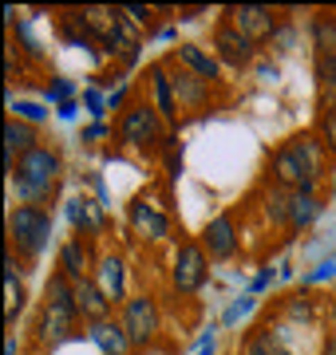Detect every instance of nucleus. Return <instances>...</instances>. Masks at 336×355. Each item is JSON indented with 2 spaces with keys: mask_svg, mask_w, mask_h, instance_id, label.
<instances>
[{
  "mask_svg": "<svg viewBox=\"0 0 336 355\" xmlns=\"http://www.w3.org/2000/svg\"><path fill=\"white\" fill-rule=\"evenodd\" d=\"M91 268H95V257H91V245L83 237H72V241L60 245L56 272H64L72 284H79V280H91Z\"/></svg>",
  "mask_w": 336,
  "mask_h": 355,
  "instance_id": "obj_10",
  "label": "nucleus"
},
{
  "mask_svg": "<svg viewBox=\"0 0 336 355\" xmlns=\"http://www.w3.org/2000/svg\"><path fill=\"white\" fill-rule=\"evenodd\" d=\"M52 237V214L48 209H40V205H16L12 214H8V241H12V253L28 257V261H36L44 253V245Z\"/></svg>",
  "mask_w": 336,
  "mask_h": 355,
  "instance_id": "obj_2",
  "label": "nucleus"
},
{
  "mask_svg": "<svg viewBox=\"0 0 336 355\" xmlns=\"http://www.w3.org/2000/svg\"><path fill=\"white\" fill-rule=\"evenodd\" d=\"M32 146H40L36 127H28V123H20V119H8V123H4V162H8V174H12L16 162H20Z\"/></svg>",
  "mask_w": 336,
  "mask_h": 355,
  "instance_id": "obj_13",
  "label": "nucleus"
},
{
  "mask_svg": "<svg viewBox=\"0 0 336 355\" xmlns=\"http://www.w3.org/2000/svg\"><path fill=\"white\" fill-rule=\"evenodd\" d=\"M317 76L324 87H336V55H317Z\"/></svg>",
  "mask_w": 336,
  "mask_h": 355,
  "instance_id": "obj_25",
  "label": "nucleus"
},
{
  "mask_svg": "<svg viewBox=\"0 0 336 355\" xmlns=\"http://www.w3.org/2000/svg\"><path fill=\"white\" fill-rule=\"evenodd\" d=\"M174 60H178L186 71H194V76H202L206 83H214V79H221V60L218 55H210V51H202L198 44H178V51H174Z\"/></svg>",
  "mask_w": 336,
  "mask_h": 355,
  "instance_id": "obj_15",
  "label": "nucleus"
},
{
  "mask_svg": "<svg viewBox=\"0 0 336 355\" xmlns=\"http://www.w3.org/2000/svg\"><path fill=\"white\" fill-rule=\"evenodd\" d=\"M72 221H76L79 229H99V214H95V202H72Z\"/></svg>",
  "mask_w": 336,
  "mask_h": 355,
  "instance_id": "obj_22",
  "label": "nucleus"
},
{
  "mask_svg": "<svg viewBox=\"0 0 336 355\" xmlns=\"http://www.w3.org/2000/svg\"><path fill=\"white\" fill-rule=\"evenodd\" d=\"M111 300H107V292L95 284V277L91 280H79L76 284V312L79 320H87V324H99V320H111Z\"/></svg>",
  "mask_w": 336,
  "mask_h": 355,
  "instance_id": "obj_11",
  "label": "nucleus"
},
{
  "mask_svg": "<svg viewBox=\"0 0 336 355\" xmlns=\"http://www.w3.org/2000/svg\"><path fill=\"white\" fill-rule=\"evenodd\" d=\"M123 328H127L131 343L135 347H146V343L155 340L158 331V304L142 292V296H131L127 304H123Z\"/></svg>",
  "mask_w": 336,
  "mask_h": 355,
  "instance_id": "obj_7",
  "label": "nucleus"
},
{
  "mask_svg": "<svg viewBox=\"0 0 336 355\" xmlns=\"http://www.w3.org/2000/svg\"><path fill=\"white\" fill-rule=\"evenodd\" d=\"M151 91H155V103H158L162 123H174V119H178V99H174V87H170V76H167V67L162 64L151 67Z\"/></svg>",
  "mask_w": 336,
  "mask_h": 355,
  "instance_id": "obj_17",
  "label": "nucleus"
},
{
  "mask_svg": "<svg viewBox=\"0 0 336 355\" xmlns=\"http://www.w3.org/2000/svg\"><path fill=\"white\" fill-rule=\"evenodd\" d=\"M206 272H210V257H206V249H202V241L178 245L174 268H170V284H174V292H198L202 284H206Z\"/></svg>",
  "mask_w": 336,
  "mask_h": 355,
  "instance_id": "obj_5",
  "label": "nucleus"
},
{
  "mask_svg": "<svg viewBox=\"0 0 336 355\" xmlns=\"http://www.w3.org/2000/svg\"><path fill=\"white\" fill-rule=\"evenodd\" d=\"M312 44H317V55H336V20L321 16L312 24Z\"/></svg>",
  "mask_w": 336,
  "mask_h": 355,
  "instance_id": "obj_20",
  "label": "nucleus"
},
{
  "mask_svg": "<svg viewBox=\"0 0 336 355\" xmlns=\"http://www.w3.org/2000/svg\"><path fill=\"white\" fill-rule=\"evenodd\" d=\"M246 355H289V352H285L277 340H269V336H258V340L246 347Z\"/></svg>",
  "mask_w": 336,
  "mask_h": 355,
  "instance_id": "obj_24",
  "label": "nucleus"
},
{
  "mask_svg": "<svg viewBox=\"0 0 336 355\" xmlns=\"http://www.w3.org/2000/svg\"><path fill=\"white\" fill-rule=\"evenodd\" d=\"M158 135H162V114L151 103H131L127 111H123V119H119V139L127 142V146H135V150L155 146Z\"/></svg>",
  "mask_w": 336,
  "mask_h": 355,
  "instance_id": "obj_4",
  "label": "nucleus"
},
{
  "mask_svg": "<svg viewBox=\"0 0 336 355\" xmlns=\"http://www.w3.org/2000/svg\"><path fill=\"white\" fill-rule=\"evenodd\" d=\"M214 55H218L226 67H249L253 60H258V40H249L246 32H237V28L230 24V20H221L218 28H214Z\"/></svg>",
  "mask_w": 336,
  "mask_h": 355,
  "instance_id": "obj_6",
  "label": "nucleus"
},
{
  "mask_svg": "<svg viewBox=\"0 0 336 355\" xmlns=\"http://www.w3.org/2000/svg\"><path fill=\"white\" fill-rule=\"evenodd\" d=\"M202 249H206L210 261H230L237 253V225H233L230 214L206 221V229H202Z\"/></svg>",
  "mask_w": 336,
  "mask_h": 355,
  "instance_id": "obj_9",
  "label": "nucleus"
},
{
  "mask_svg": "<svg viewBox=\"0 0 336 355\" xmlns=\"http://www.w3.org/2000/svg\"><path fill=\"white\" fill-rule=\"evenodd\" d=\"M95 284L107 292V300H111V304H119V300H123V292H127V268H123V257H119V253L99 257V265H95Z\"/></svg>",
  "mask_w": 336,
  "mask_h": 355,
  "instance_id": "obj_14",
  "label": "nucleus"
},
{
  "mask_svg": "<svg viewBox=\"0 0 336 355\" xmlns=\"http://www.w3.org/2000/svg\"><path fill=\"white\" fill-rule=\"evenodd\" d=\"M317 130H321L324 150H336V107H324V111H321V123H317Z\"/></svg>",
  "mask_w": 336,
  "mask_h": 355,
  "instance_id": "obj_23",
  "label": "nucleus"
},
{
  "mask_svg": "<svg viewBox=\"0 0 336 355\" xmlns=\"http://www.w3.org/2000/svg\"><path fill=\"white\" fill-rule=\"evenodd\" d=\"M226 20H230L237 32H246L249 40H265V36H273V28H277V16H273V8H265V4H230V8H226Z\"/></svg>",
  "mask_w": 336,
  "mask_h": 355,
  "instance_id": "obj_8",
  "label": "nucleus"
},
{
  "mask_svg": "<svg viewBox=\"0 0 336 355\" xmlns=\"http://www.w3.org/2000/svg\"><path fill=\"white\" fill-rule=\"evenodd\" d=\"M4 268H8V272H4V288H8V324H16V312L24 308V284L16 280V253L12 249L4 253Z\"/></svg>",
  "mask_w": 336,
  "mask_h": 355,
  "instance_id": "obj_19",
  "label": "nucleus"
},
{
  "mask_svg": "<svg viewBox=\"0 0 336 355\" xmlns=\"http://www.w3.org/2000/svg\"><path fill=\"white\" fill-rule=\"evenodd\" d=\"M76 284L64 277V272H56L48 280V304H44V320H40V331H44V340H64L67 331H72V320H76Z\"/></svg>",
  "mask_w": 336,
  "mask_h": 355,
  "instance_id": "obj_3",
  "label": "nucleus"
},
{
  "mask_svg": "<svg viewBox=\"0 0 336 355\" xmlns=\"http://www.w3.org/2000/svg\"><path fill=\"white\" fill-rule=\"evenodd\" d=\"M60 174H64V158L56 146H32V150L16 162L12 178V190L20 198V205H44L56 198V186H60Z\"/></svg>",
  "mask_w": 336,
  "mask_h": 355,
  "instance_id": "obj_1",
  "label": "nucleus"
},
{
  "mask_svg": "<svg viewBox=\"0 0 336 355\" xmlns=\"http://www.w3.org/2000/svg\"><path fill=\"white\" fill-rule=\"evenodd\" d=\"M131 217H135V225H139V229H146V233H151V241H162V237H167V217L142 209V202L131 209Z\"/></svg>",
  "mask_w": 336,
  "mask_h": 355,
  "instance_id": "obj_21",
  "label": "nucleus"
},
{
  "mask_svg": "<svg viewBox=\"0 0 336 355\" xmlns=\"http://www.w3.org/2000/svg\"><path fill=\"white\" fill-rule=\"evenodd\" d=\"M170 87H174L178 107H202V103L210 99V83L202 76H194V71H186V67H178V71L170 76Z\"/></svg>",
  "mask_w": 336,
  "mask_h": 355,
  "instance_id": "obj_16",
  "label": "nucleus"
},
{
  "mask_svg": "<svg viewBox=\"0 0 336 355\" xmlns=\"http://www.w3.org/2000/svg\"><path fill=\"white\" fill-rule=\"evenodd\" d=\"M87 340L95 343L103 355H127L131 347H135L131 336H127V328H123V320H99V324H91Z\"/></svg>",
  "mask_w": 336,
  "mask_h": 355,
  "instance_id": "obj_12",
  "label": "nucleus"
},
{
  "mask_svg": "<svg viewBox=\"0 0 336 355\" xmlns=\"http://www.w3.org/2000/svg\"><path fill=\"white\" fill-rule=\"evenodd\" d=\"M321 217V202L317 193H293V205H289V229H305Z\"/></svg>",
  "mask_w": 336,
  "mask_h": 355,
  "instance_id": "obj_18",
  "label": "nucleus"
}]
</instances>
